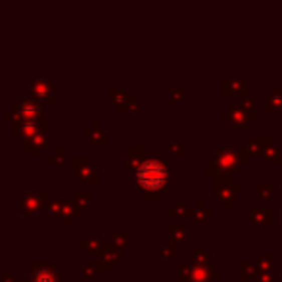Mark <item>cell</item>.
<instances>
[{"label": "cell", "instance_id": "obj_1", "mask_svg": "<svg viewBox=\"0 0 282 282\" xmlns=\"http://www.w3.org/2000/svg\"><path fill=\"white\" fill-rule=\"evenodd\" d=\"M138 181H140V185L144 186V188L156 190V188H160V186L165 185V181H167V171H165V167L160 165V163L148 162L140 167V171H138Z\"/></svg>", "mask_w": 282, "mask_h": 282}]
</instances>
